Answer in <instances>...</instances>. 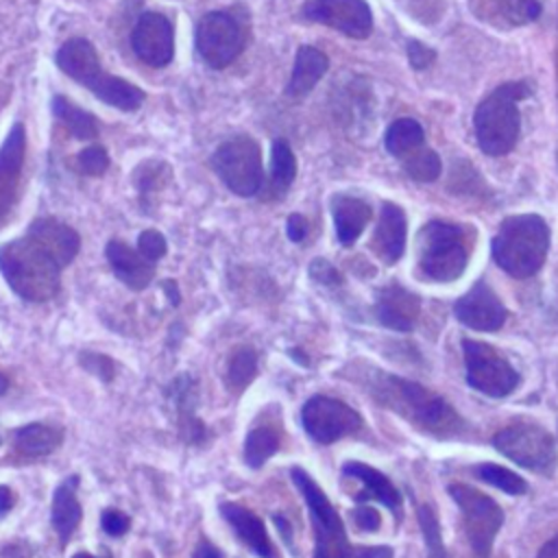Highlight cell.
<instances>
[{
	"label": "cell",
	"mask_w": 558,
	"mask_h": 558,
	"mask_svg": "<svg viewBox=\"0 0 558 558\" xmlns=\"http://www.w3.org/2000/svg\"><path fill=\"white\" fill-rule=\"evenodd\" d=\"M355 381H360L377 405L397 412L416 429L434 438H456L469 429V423L442 397L416 381L373 366H360Z\"/></svg>",
	"instance_id": "obj_1"
},
{
	"label": "cell",
	"mask_w": 558,
	"mask_h": 558,
	"mask_svg": "<svg viewBox=\"0 0 558 558\" xmlns=\"http://www.w3.org/2000/svg\"><path fill=\"white\" fill-rule=\"evenodd\" d=\"M61 262L28 231L0 246V272L9 288L24 301L52 299L61 286Z\"/></svg>",
	"instance_id": "obj_2"
},
{
	"label": "cell",
	"mask_w": 558,
	"mask_h": 558,
	"mask_svg": "<svg viewBox=\"0 0 558 558\" xmlns=\"http://www.w3.org/2000/svg\"><path fill=\"white\" fill-rule=\"evenodd\" d=\"M549 251V227L536 214L508 216L493 238L495 264L514 279L536 275Z\"/></svg>",
	"instance_id": "obj_3"
},
{
	"label": "cell",
	"mask_w": 558,
	"mask_h": 558,
	"mask_svg": "<svg viewBox=\"0 0 558 558\" xmlns=\"http://www.w3.org/2000/svg\"><path fill=\"white\" fill-rule=\"evenodd\" d=\"M59 70L74 78L76 83L85 85L94 96L116 109L122 111H135L144 102V92L113 74H105L98 61V52L94 44L85 37H72L68 39L54 57Z\"/></svg>",
	"instance_id": "obj_4"
},
{
	"label": "cell",
	"mask_w": 558,
	"mask_h": 558,
	"mask_svg": "<svg viewBox=\"0 0 558 558\" xmlns=\"http://www.w3.org/2000/svg\"><path fill=\"white\" fill-rule=\"evenodd\" d=\"M530 96V85L512 81L495 87L475 109L473 129L477 146L493 157L510 153L519 140V102Z\"/></svg>",
	"instance_id": "obj_5"
},
{
	"label": "cell",
	"mask_w": 558,
	"mask_h": 558,
	"mask_svg": "<svg viewBox=\"0 0 558 558\" xmlns=\"http://www.w3.org/2000/svg\"><path fill=\"white\" fill-rule=\"evenodd\" d=\"M469 255L471 240L464 227L445 220H429L421 227L416 238V264L423 279L436 283L456 281L464 272Z\"/></svg>",
	"instance_id": "obj_6"
},
{
	"label": "cell",
	"mask_w": 558,
	"mask_h": 558,
	"mask_svg": "<svg viewBox=\"0 0 558 558\" xmlns=\"http://www.w3.org/2000/svg\"><path fill=\"white\" fill-rule=\"evenodd\" d=\"M290 477L305 499L314 527V556L312 558H353V545L347 538L344 523L336 512L329 497L314 482V477L299 466L290 469Z\"/></svg>",
	"instance_id": "obj_7"
},
{
	"label": "cell",
	"mask_w": 558,
	"mask_h": 558,
	"mask_svg": "<svg viewBox=\"0 0 558 558\" xmlns=\"http://www.w3.org/2000/svg\"><path fill=\"white\" fill-rule=\"evenodd\" d=\"M211 168L238 196H253L264 183L262 153L253 137L238 135L222 142L211 155Z\"/></svg>",
	"instance_id": "obj_8"
},
{
	"label": "cell",
	"mask_w": 558,
	"mask_h": 558,
	"mask_svg": "<svg viewBox=\"0 0 558 558\" xmlns=\"http://www.w3.org/2000/svg\"><path fill=\"white\" fill-rule=\"evenodd\" d=\"M493 447L514 464L530 471L549 473L558 460L556 445L549 432L527 421H517L497 432L493 436Z\"/></svg>",
	"instance_id": "obj_9"
},
{
	"label": "cell",
	"mask_w": 558,
	"mask_h": 558,
	"mask_svg": "<svg viewBox=\"0 0 558 558\" xmlns=\"http://www.w3.org/2000/svg\"><path fill=\"white\" fill-rule=\"evenodd\" d=\"M449 495L453 497L462 512L464 532L473 549V556L490 558L495 536L504 523V510L495 499L466 484H451Z\"/></svg>",
	"instance_id": "obj_10"
},
{
	"label": "cell",
	"mask_w": 558,
	"mask_h": 558,
	"mask_svg": "<svg viewBox=\"0 0 558 558\" xmlns=\"http://www.w3.org/2000/svg\"><path fill=\"white\" fill-rule=\"evenodd\" d=\"M462 353H464V373L466 384L475 390H480L486 397L501 399L508 397L521 381L514 366L497 353L486 342L464 338L462 340Z\"/></svg>",
	"instance_id": "obj_11"
},
{
	"label": "cell",
	"mask_w": 558,
	"mask_h": 558,
	"mask_svg": "<svg viewBox=\"0 0 558 558\" xmlns=\"http://www.w3.org/2000/svg\"><path fill=\"white\" fill-rule=\"evenodd\" d=\"M301 423L307 436L318 445H331L344 436L357 434L364 425L357 410L340 399L325 395L310 397L303 403Z\"/></svg>",
	"instance_id": "obj_12"
},
{
	"label": "cell",
	"mask_w": 558,
	"mask_h": 558,
	"mask_svg": "<svg viewBox=\"0 0 558 558\" xmlns=\"http://www.w3.org/2000/svg\"><path fill=\"white\" fill-rule=\"evenodd\" d=\"M246 35L240 22L227 11H211L196 26V52L214 68L222 70L242 52Z\"/></svg>",
	"instance_id": "obj_13"
},
{
	"label": "cell",
	"mask_w": 558,
	"mask_h": 558,
	"mask_svg": "<svg viewBox=\"0 0 558 558\" xmlns=\"http://www.w3.org/2000/svg\"><path fill=\"white\" fill-rule=\"evenodd\" d=\"M301 17L355 39H364L373 31V13L366 0H307L301 7Z\"/></svg>",
	"instance_id": "obj_14"
},
{
	"label": "cell",
	"mask_w": 558,
	"mask_h": 558,
	"mask_svg": "<svg viewBox=\"0 0 558 558\" xmlns=\"http://www.w3.org/2000/svg\"><path fill=\"white\" fill-rule=\"evenodd\" d=\"M456 318L475 331H497L508 318V310L497 292L484 281H475L456 303Z\"/></svg>",
	"instance_id": "obj_15"
},
{
	"label": "cell",
	"mask_w": 558,
	"mask_h": 558,
	"mask_svg": "<svg viewBox=\"0 0 558 558\" xmlns=\"http://www.w3.org/2000/svg\"><path fill=\"white\" fill-rule=\"evenodd\" d=\"M131 46L144 63L153 68L168 65L174 54V31L170 20L153 11L140 15L131 31Z\"/></svg>",
	"instance_id": "obj_16"
},
{
	"label": "cell",
	"mask_w": 558,
	"mask_h": 558,
	"mask_svg": "<svg viewBox=\"0 0 558 558\" xmlns=\"http://www.w3.org/2000/svg\"><path fill=\"white\" fill-rule=\"evenodd\" d=\"M375 316L377 320L392 329V331H412L418 314H421V301L414 292L405 290L399 283H388L377 290L375 296Z\"/></svg>",
	"instance_id": "obj_17"
},
{
	"label": "cell",
	"mask_w": 558,
	"mask_h": 558,
	"mask_svg": "<svg viewBox=\"0 0 558 558\" xmlns=\"http://www.w3.org/2000/svg\"><path fill=\"white\" fill-rule=\"evenodd\" d=\"M24 148H26V135L24 126L15 122L0 146V225L9 218L13 211L15 198H17V181L24 163Z\"/></svg>",
	"instance_id": "obj_18"
},
{
	"label": "cell",
	"mask_w": 558,
	"mask_h": 558,
	"mask_svg": "<svg viewBox=\"0 0 558 558\" xmlns=\"http://www.w3.org/2000/svg\"><path fill=\"white\" fill-rule=\"evenodd\" d=\"M218 510H220V517L235 532L240 543L244 547H248L257 558H281L266 532V525L262 523V519L255 512H251L248 508L233 504V501H222L218 506Z\"/></svg>",
	"instance_id": "obj_19"
},
{
	"label": "cell",
	"mask_w": 558,
	"mask_h": 558,
	"mask_svg": "<svg viewBox=\"0 0 558 558\" xmlns=\"http://www.w3.org/2000/svg\"><path fill=\"white\" fill-rule=\"evenodd\" d=\"M408 222L405 214L397 203H384L375 233L371 238V248L384 264H395L405 251Z\"/></svg>",
	"instance_id": "obj_20"
},
{
	"label": "cell",
	"mask_w": 558,
	"mask_h": 558,
	"mask_svg": "<svg viewBox=\"0 0 558 558\" xmlns=\"http://www.w3.org/2000/svg\"><path fill=\"white\" fill-rule=\"evenodd\" d=\"M168 399L174 403L181 438L190 445H201L207 438L205 423L196 416V381L192 375H179L168 386Z\"/></svg>",
	"instance_id": "obj_21"
},
{
	"label": "cell",
	"mask_w": 558,
	"mask_h": 558,
	"mask_svg": "<svg viewBox=\"0 0 558 558\" xmlns=\"http://www.w3.org/2000/svg\"><path fill=\"white\" fill-rule=\"evenodd\" d=\"M105 255L113 275L131 290H144L155 279V264L146 259L137 248H131L126 242L109 240Z\"/></svg>",
	"instance_id": "obj_22"
},
{
	"label": "cell",
	"mask_w": 558,
	"mask_h": 558,
	"mask_svg": "<svg viewBox=\"0 0 558 558\" xmlns=\"http://www.w3.org/2000/svg\"><path fill=\"white\" fill-rule=\"evenodd\" d=\"M78 475H68L52 493V506H50V523L61 541V545H65L70 541V536L76 532L81 519H83V510L76 497L78 490Z\"/></svg>",
	"instance_id": "obj_23"
},
{
	"label": "cell",
	"mask_w": 558,
	"mask_h": 558,
	"mask_svg": "<svg viewBox=\"0 0 558 558\" xmlns=\"http://www.w3.org/2000/svg\"><path fill=\"white\" fill-rule=\"evenodd\" d=\"M342 475L344 477H355L362 482V490L355 495V499L362 504L366 499H375L379 504H384L386 508H390L392 512H399L401 508V493L397 490V486L377 469L364 464V462H344L342 464Z\"/></svg>",
	"instance_id": "obj_24"
},
{
	"label": "cell",
	"mask_w": 558,
	"mask_h": 558,
	"mask_svg": "<svg viewBox=\"0 0 558 558\" xmlns=\"http://www.w3.org/2000/svg\"><path fill=\"white\" fill-rule=\"evenodd\" d=\"M331 216L336 227V238L342 246H351L368 225L373 209L357 196L336 194L331 196Z\"/></svg>",
	"instance_id": "obj_25"
},
{
	"label": "cell",
	"mask_w": 558,
	"mask_h": 558,
	"mask_svg": "<svg viewBox=\"0 0 558 558\" xmlns=\"http://www.w3.org/2000/svg\"><path fill=\"white\" fill-rule=\"evenodd\" d=\"M28 233L35 235L39 242H44L54 253V257L61 262L63 268L76 257V253L81 248L78 233L72 227H68L65 222L50 218V216L33 220L28 227Z\"/></svg>",
	"instance_id": "obj_26"
},
{
	"label": "cell",
	"mask_w": 558,
	"mask_h": 558,
	"mask_svg": "<svg viewBox=\"0 0 558 558\" xmlns=\"http://www.w3.org/2000/svg\"><path fill=\"white\" fill-rule=\"evenodd\" d=\"M329 68V59L323 50L314 46H301L294 57L292 74L286 85L288 96H303L314 89V85L325 76Z\"/></svg>",
	"instance_id": "obj_27"
},
{
	"label": "cell",
	"mask_w": 558,
	"mask_h": 558,
	"mask_svg": "<svg viewBox=\"0 0 558 558\" xmlns=\"http://www.w3.org/2000/svg\"><path fill=\"white\" fill-rule=\"evenodd\" d=\"M63 442V432L46 423H28L13 434V447L26 458H44L59 449Z\"/></svg>",
	"instance_id": "obj_28"
},
{
	"label": "cell",
	"mask_w": 558,
	"mask_h": 558,
	"mask_svg": "<svg viewBox=\"0 0 558 558\" xmlns=\"http://www.w3.org/2000/svg\"><path fill=\"white\" fill-rule=\"evenodd\" d=\"M296 174V159L286 140H275L270 150V179L264 187V201H277L292 185Z\"/></svg>",
	"instance_id": "obj_29"
},
{
	"label": "cell",
	"mask_w": 558,
	"mask_h": 558,
	"mask_svg": "<svg viewBox=\"0 0 558 558\" xmlns=\"http://www.w3.org/2000/svg\"><path fill=\"white\" fill-rule=\"evenodd\" d=\"M384 146L392 157L403 161L425 146V131L414 118H399L386 129Z\"/></svg>",
	"instance_id": "obj_30"
},
{
	"label": "cell",
	"mask_w": 558,
	"mask_h": 558,
	"mask_svg": "<svg viewBox=\"0 0 558 558\" xmlns=\"http://www.w3.org/2000/svg\"><path fill=\"white\" fill-rule=\"evenodd\" d=\"M52 113L76 140H96L98 137L96 116L76 107L65 96H54L52 98Z\"/></svg>",
	"instance_id": "obj_31"
},
{
	"label": "cell",
	"mask_w": 558,
	"mask_h": 558,
	"mask_svg": "<svg viewBox=\"0 0 558 558\" xmlns=\"http://www.w3.org/2000/svg\"><path fill=\"white\" fill-rule=\"evenodd\" d=\"M257 375V353L253 347H238L227 360L225 384L233 395H242Z\"/></svg>",
	"instance_id": "obj_32"
},
{
	"label": "cell",
	"mask_w": 558,
	"mask_h": 558,
	"mask_svg": "<svg viewBox=\"0 0 558 558\" xmlns=\"http://www.w3.org/2000/svg\"><path fill=\"white\" fill-rule=\"evenodd\" d=\"M281 445V436L275 427L270 425H257L246 434L244 440V462L251 469L264 466V462L277 453Z\"/></svg>",
	"instance_id": "obj_33"
},
{
	"label": "cell",
	"mask_w": 558,
	"mask_h": 558,
	"mask_svg": "<svg viewBox=\"0 0 558 558\" xmlns=\"http://www.w3.org/2000/svg\"><path fill=\"white\" fill-rule=\"evenodd\" d=\"M473 473L482 482H486L490 486H497L499 490H504L508 495L527 493V482L521 475H517L514 471L506 469V466H499V464H493V462H482L473 469Z\"/></svg>",
	"instance_id": "obj_34"
},
{
	"label": "cell",
	"mask_w": 558,
	"mask_h": 558,
	"mask_svg": "<svg viewBox=\"0 0 558 558\" xmlns=\"http://www.w3.org/2000/svg\"><path fill=\"white\" fill-rule=\"evenodd\" d=\"M403 172L414 179V181H421V183H432L440 177L442 172V163H440V157L432 150V148H418L416 153H412L410 157H405L403 161H399Z\"/></svg>",
	"instance_id": "obj_35"
},
{
	"label": "cell",
	"mask_w": 558,
	"mask_h": 558,
	"mask_svg": "<svg viewBox=\"0 0 558 558\" xmlns=\"http://www.w3.org/2000/svg\"><path fill=\"white\" fill-rule=\"evenodd\" d=\"M416 517H418V525H421L429 558H447L442 536H440V523H438L434 508L429 504H421L416 508Z\"/></svg>",
	"instance_id": "obj_36"
},
{
	"label": "cell",
	"mask_w": 558,
	"mask_h": 558,
	"mask_svg": "<svg viewBox=\"0 0 558 558\" xmlns=\"http://www.w3.org/2000/svg\"><path fill=\"white\" fill-rule=\"evenodd\" d=\"M499 13L512 24H527L541 15V0H497Z\"/></svg>",
	"instance_id": "obj_37"
},
{
	"label": "cell",
	"mask_w": 558,
	"mask_h": 558,
	"mask_svg": "<svg viewBox=\"0 0 558 558\" xmlns=\"http://www.w3.org/2000/svg\"><path fill=\"white\" fill-rule=\"evenodd\" d=\"M76 168H78L83 174L100 177V174L109 168L107 150H105L102 146H98V144L87 146L85 150L78 153V157H76Z\"/></svg>",
	"instance_id": "obj_38"
},
{
	"label": "cell",
	"mask_w": 558,
	"mask_h": 558,
	"mask_svg": "<svg viewBox=\"0 0 558 558\" xmlns=\"http://www.w3.org/2000/svg\"><path fill=\"white\" fill-rule=\"evenodd\" d=\"M78 362H81V366H83L85 371L94 373V375H96L98 379H102L105 384L111 381L113 375H116V362H113L109 355H105V353L83 351V353L78 355Z\"/></svg>",
	"instance_id": "obj_39"
},
{
	"label": "cell",
	"mask_w": 558,
	"mask_h": 558,
	"mask_svg": "<svg viewBox=\"0 0 558 558\" xmlns=\"http://www.w3.org/2000/svg\"><path fill=\"white\" fill-rule=\"evenodd\" d=\"M166 248H168L166 238L155 229H146L137 235V251L153 264H157V259H161L166 255Z\"/></svg>",
	"instance_id": "obj_40"
},
{
	"label": "cell",
	"mask_w": 558,
	"mask_h": 558,
	"mask_svg": "<svg viewBox=\"0 0 558 558\" xmlns=\"http://www.w3.org/2000/svg\"><path fill=\"white\" fill-rule=\"evenodd\" d=\"M310 277H312L318 286H325V288L338 286V283L342 281V277H340V272L336 270V266H333L331 262H327V259H320V257H316V259L310 264Z\"/></svg>",
	"instance_id": "obj_41"
},
{
	"label": "cell",
	"mask_w": 558,
	"mask_h": 558,
	"mask_svg": "<svg viewBox=\"0 0 558 558\" xmlns=\"http://www.w3.org/2000/svg\"><path fill=\"white\" fill-rule=\"evenodd\" d=\"M349 517L355 523V527L362 532H377L381 525V517L373 506H355L349 512Z\"/></svg>",
	"instance_id": "obj_42"
},
{
	"label": "cell",
	"mask_w": 558,
	"mask_h": 558,
	"mask_svg": "<svg viewBox=\"0 0 558 558\" xmlns=\"http://www.w3.org/2000/svg\"><path fill=\"white\" fill-rule=\"evenodd\" d=\"M100 525L109 536H122L129 532L131 519H129V514H124L120 510H105L100 514Z\"/></svg>",
	"instance_id": "obj_43"
},
{
	"label": "cell",
	"mask_w": 558,
	"mask_h": 558,
	"mask_svg": "<svg viewBox=\"0 0 558 558\" xmlns=\"http://www.w3.org/2000/svg\"><path fill=\"white\" fill-rule=\"evenodd\" d=\"M408 59H410V65L414 70H425L427 65L434 63L436 50L425 46V44H421V41H416V39H410L408 41Z\"/></svg>",
	"instance_id": "obj_44"
},
{
	"label": "cell",
	"mask_w": 558,
	"mask_h": 558,
	"mask_svg": "<svg viewBox=\"0 0 558 558\" xmlns=\"http://www.w3.org/2000/svg\"><path fill=\"white\" fill-rule=\"evenodd\" d=\"M286 233L292 242H303L307 235V220L301 214H290L286 220Z\"/></svg>",
	"instance_id": "obj_45"
},
{
	"label": "cell",
	"mask_w": 558,
	"mask_h": 558,
	"mask_svg": "<svg viewBox=\"0 0 558 558\" xmlns=\"http://www.w3.org/2000/svg\"><path fill=\"white\" fill-rule=\"evenodd\" d=\"M353 558H392V549L388 545H357Z\"/></svg>",
	"instance_id": "obj_46"
},
{
	"label": "cell",
	"mask_w": 558,
	"mask_h": 558,
	"mask_svg": "<svg viewBox=\"0 0 558 558\" xmlns=\"http://www.w3.org/2000/svg\"><path fill=\"white\" fill-rule=\"evenodd\" d=\"M192 558H222V551H220L216 545H211L209 541L201 538V541H198V545L194 547Z\"/></svg>",
	"instance_id": "obj_47"
},
{
	"label": "cell",
	"mask_w": 558,
	"mask_h": 558,
	"mask_svg": "<svg viewBox=\"0 0 558 558\" xmlns=\"http://www.w3.org/2000/svg\"><path fill=\"white\" fill-rule=\"evenodd\" d=\"M13 504H15L13 490L9 486H0V519L13 510Z\"/></svg>",
	"instance_id": "obj_48"
},
{
	"label": "cell",
	"mask_w": 558,
	"mask_h": 558,
	"mask_svg": "<svg viewBox=\"0 0 558 558\" xmlns=\"http://www.w3.org/2000/svg\"><path fill=\"white\" fill-rule=\"evenodd\" d=\"M272 521H275V525H277V530L281 532V536H283V541H286V545H290L292 547V541H294V534H292V527H290V521L288 519H283L281 514H272Z\"/></svg>",
	"instance_id": "obj_49"
},
{
	"label": "cell",
	"mask_w": 558,
	"mask_h": 558,
	"mask_svg": "<svg viewBox=\"0 0 558 558\" xmlns=\"http://www.w3.org/2000/svg\"><path fill=\"white\" fill-rule=\"evenodd\" d=\"M536 558H558V536H554L551 541H547V543L541 547V551H538Z\"/></svg>",
	"instance_id": "obj_50"
},
{
	"label": "cell",
	"mask_w": 558,
	"mask_h": 558,
	"mask_svg": "<svg viewBox=\"0 0 558 558\" xmlns=\"http://www.w3.org/2000/svg\"><path fill=\"white\" fill-rule=\"evenodd\" d=\"M163 290L168 292V299H170V303H172V305H179V290H177V283H174L172 279L163 281Z\"/></svg>",
	"instance_id": "obj_51"
},
{
	"label": "cell",
	"mask_w": 558,
	"mask_h": 558,
	"mask_svg": "<svg viewBox=\"0 0 558 558\" xmlns=\"http://www.w3.org/2000/svg\"><path fill=\"white\" fill-rule=\"evenodd\" d=\"M7 388H9V379L0 373V397L7 392Z\"/></svg>",
	"instance_id": "obj_52"
},
{
	"label": "cell",
	"mask_w": 558,
	"mask_h": 558,
	"mask_svg": "<svg viewBox=\"0 0 558 558\" xmlns=\"http://www.w3.org/2000/svg\"><path fill=\"white\" fill-rule=\"evenodd\" d=\"M72 558H96V556H92V554H87V551H78V554H74Z\"/></svg>",
	"instance_id": "obj_53"
}]
</instances>
